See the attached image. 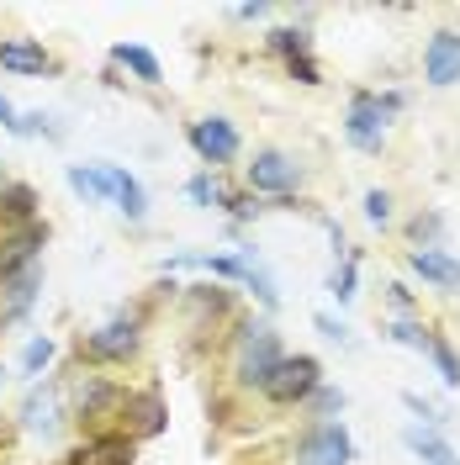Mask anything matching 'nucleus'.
I'll use <instances>...</instances> for the list:
<instances>
[{
	"instance_id": "3",
	"label": "nucleus",
	"mask_w": 460,
	"mask_h": 465,
	"mask_svg": "<svg viewBox=\"0 0 460 465\" xmlns=\"http://www.w3.org/2000/svg\"><path fill=\"white\" fill-rule=\"evenodd\" d=\"M349 455H355V444H349L345 423H317L313 434L302 439L296 465H349Z\"/></svg>"
},
{
	"instance_id": "5",
	"label": "nucleus",
	"mask_w": 460,
	"mask_h": 465,
	"mask_svg": "<svg viewBox=\"0 0 460 465\" xmlns=\"http://www.w3.org/2000/svg\"><path fill=\"white\" fill-rule=\"evenodd\" d=\"M424 74L429 85H455L460 80V32H434L429 48H424Z\"/></svg>"
},
{
	"instance_id": "17",
	"label": "nucleus",
	"mask_w": 460,
	"mask_h": 465,
	"mask_svg": "<svg viewBox=\"0 0 460 465\" xmlns=\"http://www.w3.org/2000/svg\"><path fill=\"white\" fill-rule=\"evenodd\" d=\"M112 58H116V64H127V69H133L138 80H148V85L159 80V58L148 54V48H127V43H122V48H116Z\"/></svg>"
},
{
	"instance_id": "24",
	"label": "nucleus",
	"mask_w": 460,
	"mask_h": 465,
	"mask_svg": "<svg viewBox=\"0 0 460 465\" xmlns=\"http://www.w3.org/2000/svg\"><path fill=\"white\" fill-rule=\"evenodd\" d=\"M328 291H334L339 302H355V260H345L339 270H334V281H328Z\"/></svg>"
},
{
	"instance_id": "15",
	"label": "nucleus",
	"mask_w": 460,
	"mask_h": 465,
	"mask_svg": "<svg viewBox=\"0 0 460 465\" xmlns=\"http://www.w3.org/2000/svg\"><path fill=\"white\" fill-rule=\"evenodd\" d=\"M0 64L16 69V74H43V69H54V58L43 54V48H32V43H0Z\"/></svg>"
},
{
	"instance_id": "27",
	"label": "nucleus",
	"mask_w": 460,
	"mask_h": 465,
	"mask_svg": "<svg viewBox=\"0 0 460 465\" xmlns=\"http://www.w3.org/2000/svg\"><path fill=\"white\" fill-rule=\"evenodd\" d=\"M317 328H323L328 339H345V322H334V318H317Z\"/></svg>"
},
{
	"instance_id": "8",
	"label": "nucleus",
	"mask_w": 460,
	"mask_h": 465,
	"mask_svg": "<svg viewBox=\"0 0 460 465\" xmlns=\"http://www.w3.org/2000/svg\"><path fill=\"white\" fill-rule=\"evenodd\" d=\"M43 249V223H27L22 232H11V238H0V275H22V270H32V254Z\"/></svg>"
},
{
	"instance_id": "1",
	"label": "nucleus",
	"mask_w": 460,
	"mask_h": 465,
	"mask_svg": "<svg viewBox=\"0 0 460 465\" xmlns=\"http://www.w3.org/2000/svg\"><path fill=\"white\" fill-rule=\"evenodd\" d=\"M397 106H403V95H371V90H355V95H349V116H345L349 143L365 148V153H375L381 138H386V122H392Z\"/></svg>"
},
{
	"instance_id": "12",
	"label": "nucleus",
	"mask_w": 460,
	"mask_h": 465,
	"mask_svg": "<svg viewBox=\"0 0 460 465\" xmlns=\"http://www.w3.org/2000/svg\"><path fill=\"white\" fill-rule=\"evenodd\" d=\"M106 170H112V202L122 206V212H127L133 223H144V217H148V196H144V185H138V180H133L127 170H116V164H106Z\"/></svg>"
},
{
	"instance_id": "18",
	"label": "nucleus",
	"mask_w": 460,
	"mask_h": 465,
	"mask_svg": "<svg viewBox=\"0 0 460 465\" xmlns=\"http://www.w3.org/2000/svg\"><path fill=\"white\" fill-rule=\"evenodd\" d=\"M32 206H37V196H32L27 185H11V191L0 196V212L16 217V223H32Z\"/></svg>"
},
{
	"instance_id": "14",
	"label": "nucleus",
	"mask_w": 460,
	"mask_h": 465,
	"mask_svg": "<svg viewBox=\"0 0 460 465\" xmlns=\"http://www.w3.org/2000/svg\"><path fill=\"white\" fill-rule=\"evenodd\" d=\"M270 43H275V48H281V54L291 58V69H296V74H302L307 85H317V69H313V58H307V32H291V27H281L275 37H270Z\"/></svg>"
},
{
	"instance_id": "2",
	"label": "nucleus",
	"mask_w": 460,
	"mask_h": 465,
	"mask_svg": "<svg viewBox=\"0 0 460 465\" xmlns=\"http://www.w3.org/2000/svg\"><path fill=\"white\" fill-rule=\"evenodd\" d=\"M281 360H286V354H281V344H275V333H270V328H249L244 354H238V381H244V386H265Z\"/></svg>"
},
{
	"instance_id": "7",
	"label": "nucleus",
	"mask_w": 460,
	"mask_h": 465,
	"mask_svg": "<svg viewBox=\"0 0 460 465\" xmlns=\"http://www.w3.org/2000/svg\"><path fill=\"white\" fill-rule=\"evenodd\" d=\"M249 185L255 191H270V196H286L291 185H296V164H291L286 153L265 148V153H255V164H249Z\"/></svg>"
},
{
	"instance_id": "20",
	"label": "nucleus",
	"mask_w": 460,
	"mask_h": 465,
	"mask_svg": "<svg viewBox=\"0 0 460 465\" xmlns=\"http://www.w3.org/2000/svg\"><path fill=\"white\" fill-rule=\"evenodd\" d=\"M429 354H434V365H439V381H445V386H460V360H455V349L445 344V339H429Z\"/></svg>"
},
{
	"instance_id": "10",
	"label": "nucleus",
	"mask_w": 460,
	"mask_h": 465,
	"mask_svg": "<svg viewBox=\"0 0 460 465\" xmlns=\"http://www.w3.org/2000/svg\"><path fill=\"white\" fill-rule=\"evenodd\" d=\"M69 465H133V439H127V434L90 439V444H85V450H80Z\"/></svg>"
},
{
	"instance_id": "22",
	"label": "nucleus",
	"mask_w": 460,
	"mask_h": 465,
	"mask_svg": "<svg viewBox=\"0 0 460 465\" xmlns=\"http://www.w3.org/2000/svg\"><path fill=\"white\" fill-rule=\"evenodd\" d=\"M386 339H392V344H407V349H429V328H418V322H392V328H386Z\"/></svg>"
},
{
	"instance_id": "29",
	"label": "nucleus",
	"mask_w": 460,
	"mask_h": 465,
	"mask_svg": "<svg viewBox=\"0 0 460 465\" xmlns=\"http://www.w3.org/2000/svg\"><path fill=\"white\" fill-rule=\"evenodd\" d=\"M0 381H5V371H0Z\"/></svg>"
},
{
	"instance_id": "6",
	"label": "nucleus",
	"mask_w": 460,
	"mask_h": 465,
	"mask_svg": "<svg viewBox=\"0 0 460 465\" xmlns=\"http://www.w3.org/2000/svg\"><path fill=\"white\" fill-rule=\"evenodd\" d=\"M191 143H196V153H202L206 164H228L233 153H238V133H233V122H223V116H206V122L191 127Z\"/></svg>"
},
{
	"instance_id": "23",
	"label": "nucleus",
	"mask_w": 460,
	"mask_h": 465,
	"mask_svg": "<svg viewBox=\"0 0 460 465\" xmlns=\"http://www.w3.org/2000/svg\"><path fill=\"white\" fill-rule=\"evenodd\" d=\"M32 286H37V270H22V275L11 281V318H16V312H27V302H32Z\"/></svg>"
},
{
	"instance_id": "11",
	"label": "nucleus",
	"mask_w": 460,
	"mask_h": 465,
	"mask_svg": "<svg viewBox=\"0 0 460 465\" xmlns=\"http://www.w3.org/2000/svg\"><path fill=\"white\" fill-rule=\"evenodd\" d=\"M403 439H407V450H413L424 465H460V455H455V450H450L439 434H434V429H418V423H413Z\"/></svg>"
},
{
	"instance_id": "9",
	"label": "nucleus",
	"mask_w": 460,
	"mask_h": 465,
	"mask_svg": "<svg viewBox=\"0 0 460 465\" xmlns=\"http://www.w3.org/2000/svg\"><path fill=\"white\" fill-rule=\"evenodd\" d=\"M407 264H413L424 281H434V286L460 291V260H450L445 249H413V254H407Z\"/></svg>"
},
{
	"instance_id": "4",
	"label": "nucleus",
	"mask_w": 460,
	"mask_h": 465,
	"mask_svg": "<svg viewBox=\"0 0 460 465\" xmlns=\"http://www.w3.org/2000/svg\"><path fill=\"white\" fill-rule=\"evenodd\" d=\"M313 386H317V360H307V354L281 360V365L270 371V381H265V391H270L275 402H296V397H307Z\"/></svg>"
},
{
	"instance_id": "26",
	"label": "nucleus",
	"mask_w": 460,
	"mask_h": 465,
	"mask_svg": "<svg viewBox=\"0 0 460 465\" xmlns=\"http://www.w3.org/2000/svg\"><path fill=\"white\" fill-rule=\"evenodd\" d=\"M228 206H233V217H255V212H259V206H255V202H249V196H233V202H228Z\"/></svg>"
},
{
	"instance_id": "19",
	"label": "nucleus",
	"mask_w": 460,
	"mask_h": 465,
	"mask_svg": "<svg viewBox=\"0 0 460 465\" xmlns=\"http://www.w3.org/2000/svg\"><path fill=\"white\" fill-rule=\"evenodd\" d=\"M48 360H54V339H32L22 349V376L37 381V371H48Z\"/></svg>"
},
{
	"instance_id": "13",
	"label": "nucleus",
	"mask_w": 460,
	"mask_h": 465,
	"mask_svg": "<svg viewBox=\"0 0 460 465\" xmlns=\"http://www.w3.org/2000/svg\"><path fill=\"white\" fill-rule=\"evenodd\" d=\"M133 344H138V328H133L127 318H116V322H106L101 333H90V349H95V354H106V360L127 354Z\"/></svg>"
},
{
	"instance_id": "21",
	"label": "nucleus",
	"mask_w": 460,
	"mask_h": 465,
	"mask_svg": "<svg viewBox=\"0 0 460 465\" xmlns=\"http://www.w3.org/2000/svg\"><path fill=\"white\" fill-rule=\"evenodd\" d=\"M54 412H58L54 397H43V402L32 397V402H27V429H32V434H54V423H58Z\"/></svg>"
},
{
	"instance_id": "28",
	"label": "nucleus",
	"mask_w": 460,
	"mask_h": 465,
	"mask_svg": "<svg viewBox=\"0 0 460 465\" xmlns=\"http://www.w3.org/2000/svg\"><path fill=\"white\" fill-rule=\"evenodd\" d=\"M317 407H328V412H334V407H345V397H339V391H317Z\"/></svg>"
},
{
	"instance_id": "16",
	"label": "nucleus",
	"mask_w": 460,
	"mask_h": 465,
	"mask_svg": "<svg viewBox=\"0 0 460 465\" xmlns=\"http://www.w3.org/2000/svg\"><path fill=\"white\" fill-rule=\"evenodd\" d=\"M69 185L80 191V196H90V202H106L112 196V170H69Z\"/></svg>"
},
{
	"instance_id": "25",
	"label": "nucleus",
	"mask_w": 460,
	"mask_h": 465,
	"mask_svg": "<svg viewBox=\"0 0 460 465\" xmlns=\"http://www.w3.org/2000/svg\"><path fill=\"white\" fill-rule=\"evenodd\" d=\"M365 217L371 223H392V196L386 191H365Z\"/></svg>"
}]
</instances>
